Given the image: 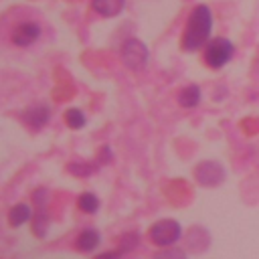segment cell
<instances>
[{
	"mask_svg": "<svg viewBox=\"0 0 259 259\" xmlns=\"http://www.w3.org/2000/svg\"><path fill=\"white\" fill-rule=\"evenodd\" d=\"M212 32V12L206 4H198L192 8L186 28H184V36H182V49L184 51H196L206 47L208 38Z\"/></svg>",
	"mask_w": 259,
	"mask_h": 259,
	"instance_id": "6da1fadb",
	"label": "cell"
},
{
	"mask_svg": "<svg viewBox=\"0 0 259 259\" xmlns=\"http://www.w3.org/2000/svg\"><path fill=\"white\" fill-rule=\"evenodd\" d=\"M119 59H121V63H123L125 69L138 73V71L146 69L148 59H150V53H148L146 42H142L140 38H127V40L121 45Z\"/></svg>",
	"mask_w": 259,
	"mask_h": 259,
	"instance_id": "7a4b0ae2",
	"label": "cell"
},
{
	"mask_svg": "<svg viewBox=\"0 0 259 259\" xmlns=\"http://www.w3.org/2000/svg\"><path fill=\"white\" fill-rule=\"evenodd\" d=\"M233 55H235V45L225 36H217L208 40L204 47V63L212 69L225 67L233 59Z\"/></svg>",
	"mask_w": 259,
	"mask_h": 259,
	"instance_id": "3957f363",
	"label": "cell"
},
{
	"mask_svg": "<svg viewBox=\"0 0 259 259\" xmlns=\"http://www.w3.org/2000/svg\"><path fill=\"white\" fill-rule=\"evenodd\" d=\"M182 237V227L174 219H162L152 225L150 229V241L158 247H170Z\"/></svg>",
	"mask_w": 259,
	"mask_h": 259,
	"instance_id": "277c9868",
	"label": "cell"
},
{
	"mask_svg": "<svg viewBox=\"0 0 259 259\" xmlns=\"http://www.w3.org/2000/svg\"><path fill=\"white\" fill-rule=\"evenodd\" d=\"M40 32H42V28H40L38 22H34V20H22V22H18V24L12 28L10 40H12L14 47L26 49V47L34 45V42L40 38Z\"/></svg>",
	"mask_w": 259,
	"mask_h": 259,
	"instance_id": "5b68a950",
	"label": "cell"
},
{
	"mask_svg": "<svg viewBox=\"0 0 259 259\" xmlns=\"http://www.w3.org/2000/svg\"><path fill=\"white\" fill-rule=\"evenodd\" d=\"M194 176H196L198 184H202V186H219V184L225 180L227 172H225V168H223L219 162L204 160V162H200V164L196 166Z\"/></svg>",
	"mask_w": 259,
	"mask_h": 259,
	"instance_id": "8992f818",
	"label": "cell"
},
{
	"mask_svg": "<svg viewBox=\"0 0 259 259\" xmlns=\"http://www.w3.org/2000/svg\"><path fill=\"white\" fill-rule=\"evenodd\" d=\"M91 8L103 18H113L125 8V0H91Z\"/></svg>",
	"mask_w": 259,
	"mask_h": 259,
	"instance_id": "52a82bcc",
	"label": "cell"
},
{
	"mask_svg": "<svg viewBox=\"0 0 259 259\" xmlns=\"http://www.w3.org/2000/svg\"><path fill=\"white\" fill-rule=\"evenodd\" d=\"M22 119L30 127H42L51 119V109L47 105H34V107H30V109H26L22 113Z\"/></svg>",
	"mask_w": 259,
	"mask_h": 259,
	"instance_id": "ba28073f",
	"label": "cell"
},
{
	"mask_svg": "<svg viewBox=\"0 0 259 259\" xmlns=\"http://www.w3.org/2000/svg\"><path fill=\"white\" fill-rule=\"evenodd\" d=\"M99 243H101V235H99L97 231H93V229H85V231L79 233V237H77V241H75V247H77L79 251H83V253H89V251H93Z\"/></svg>",
	"mask_w": 259,
	"mask_h": 259,
	"instance_id": "9c48e42d",
	"label": "cell"
},
{
	"mask_svg": "<svg viewBox=\"0 0 259 259\" xmlns=\"http://www.w3.org/2000/svg\"><path fill=\"white\" fill-rule=\"evenodd\" d=\"M200 97H202V93H200V87L198 85H186L178 93V103L182 107L190 109V107H196L200 103Z\"/></svg>",
	"mask_w": 259,
	"mask_h": 259,
	"instance_id": "30bf717a",
	"label": "cell"
},
{
	"mask_svg": "<svg viewBox=\"0 0 259 259\" xmlns=\"http://www.w3.org/2000/svg\"><path fill=\"white\" fill-rule=\"evenodd\" d=\"M30 214H32V210H30L28 204H24V202L14 204V206L10 208V212H8V223H10L12 227H20V225H24V223L30 219Z\"/></svg>",
	"mask_w": 259,
	"mask_h": 259,
	"instance_id": "8fae6325",
	"label": "cell"
},
{
	"mask_svg": "<svg viewBox=\"0 0 259 259\" xmlns=\"http://www.w3.org/2000/svg\"><path fill=\"white\" fill-rule=\"evenodd\" d=\"M77 204H79V208H81L83 212L93 214V212H97V208H99V198H97L93 192H83V194L77 198Z\"/></svg>",
	"mask_w": 259,
	"mask_h": 259,
	"instance_id": "7c38bea8",
	"label": "cell"
},
{
	"mask_svg": "<svg viewBox=\"0 0 259 259\" xmlns=\"http://www.w3.org/2000/svg\"><path fill=\"white\" fill-rule=\"evenodd\" d=\"M65 121H67V125H69L71 130H81V127L87 123V117H85V113H83L81 109L73 107V109H67Z\"/></svg>",
	"mask_w": 259,
	"mask_h": 259,
	"instance_id": "4fadbf2b",
	"label": "cell"
},
{
	"mask_svg": "<svg viewBox=\"0 0 259 259\" xmlns=\"http://www.w3.org/2000/svg\"><path fill=\"white\" fill-rule=\"evenodd\" d=\"M49 229V217L45 214V208H38L36 214L32 217V231L36 237H45Z\"/></svg>",
	"mask_w": 259,
	"mask_h": 259,
	"instance_id": "5bb4252c",
	"label": "cell"
},
{
	"mask_svg": "<svg viewBox=\"0 0 259 259\" xmlns=\"http://www.w3.org/2000/svg\"><path fill=\"white\" fill-rule=\"evenodd\" d=\"M69 172L75 176H89L93 172V166H89L87 162H71L69 164Z\"/></svg>",
	"mask_w": 259,
	"mask_h": 259,
	"instance_id": "9a60e30c",
	"label": "cell"
},
{
	"mask_svg": "<svg viewBox=\"0 0 259 259\" xmlns=\"http://www.w3.org/2000/svg\"><path fill=\"white\" fill-rule=\"evenodd\" d=\"M136 245H138V233H127V235L121 237V247H119V251H121V253L132 251Z\"/></svg>",
	"mask_w": 259,
	"mask_h": 259,
	"instance_id": "2e32d148",
	"label": "cell"
},
{
	"mask_svg": "<svg viewBox=\"0 0 259 259\" xmlns=\"http://www.w3.org/2000/svg\"><path fill=\"white\" fill-rule=\"evenodd\" d=\"M32 198H34V204L38 208H45V204L49 202V190L47 188H36L34 194H32Z\"/></svg>",
	"mask_w": 259,
	"mask_h": 259,
	"instance_id": "e0dca14e",
	"label": "cell"
},
{
	"mask_svg": "<svg viewBox=\"0 0 259 259\" xmlns=\"http://www.w3.org/2000/svg\"><path fill=\"white\" fill-rule=\"evenodd\" d=\"M156 259H186V255H184V251H180V249H166V251L158 253Z\"/></svg>",
	"mask_w": 259,
	"mask_h": 259,
	"instance_id": "ac0fdd59",
	"label": "cell"
},
{
	"mask_svg": "<svg viewBox=\"0 0 259 259\" xmlns=\"http://www.w3.org/2000/svg\"><path fill=\"white\" fill-rule=\"evenodd\" d=\"M121 251H105V253H99L95 259H119Z\"/></svg>",
	"mask_w": 259,
	"mask_h": 259,
	"instance_id": "d6986e66",
	"label": "cell"
}]
</instances>
